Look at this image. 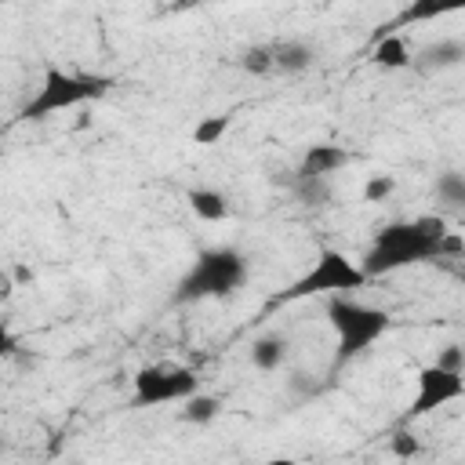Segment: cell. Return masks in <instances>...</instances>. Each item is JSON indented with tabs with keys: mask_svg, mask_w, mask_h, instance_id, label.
Instances as JSON below:
<instances>
[{
	"mask_svg": "<svg viewBox=\"0 0 465 465\" xmlns=\"http://www.w3.org/2000/svg\"><path fill=\"white\" fill-rule=\"evenodd\" d=\"M447 222L440 214H421L411 222H389L374 232L367 254L360 258V269L367 280L389 276L396 269L429 262V258H443V236H447Z\"/></svg>",
	"mask_w": 465,
	"mask_h": 465,
	"instance_id": "obj_1",
	"label": "cell"
},
{
	"mask_svg": "<svg viewBox=\"0 0 465 465\" xmlns=\"http://www.w3.org/2000/svg\"><path fill=\"white\" fill-rule=\"evenodd\" d=\"M323 312H327V323L334 327V371H341L345 363H352L356 356H363L392 327V316L385 309L367 305V302H356L352 294L327 298V309Z\"/></svg>",
	"mask_w": 465,
	"mask_h": 465,
	"instance_id": "obj_2",
	"label": "cell"
},
{
	"mask_svg": "<svg viewBox=\"0 0 465 465\" xmlns=\"http://www.w3.org/2000/svg\"><path fill=\"white\" fill-rule=\"evenodd\" d=\"M247 276H251L247 258L236 247H207L182 272V280L174 287V302L178 305H193V302H203V298L236 294L247 283Z\"/></svg>",
	"mask_w": 465,
	"mask_h": 465,
	"instance_id": "obj_3",
	"label": "cell"
},
{
	"mask_svg": "<svg viewBox=\"0 0 465 465\" xmlns=\"http://www.w3.org/2000/svg\"><path fill=\"white\" fill-rule=\"evenodd\" d=\"M113 84L116 80L109 73H69V69L51 65L18 116L22 120H47L54 113H65V109H76V105H91V102L105 98Z\"/></svg>",
	"mask_w": 465,
	"mask_h": 465,
	"instance_id": "obj_4",
	"label": "cell"
},
{
	"mask_svg": "<svg viewBox=\"0 0 465 465\" xmlns=\"http://www.w3.org/2000/svg\"><path fill=\"white\" fill-rule=\"evenodd\" d=\"M363 283H367V276H363L360 262H352L338 247H323L298 280H291L283 291H276L269 298V305H287V302H302V298H316V294H327V298L352 294V291H363Z\"/></svg>",
	"mask_w": 465,
	"mask_h": 465,
	"instance_id": "obj_5",
	"label": "cell"
},
{
	"mask_svg": "<svg viewBox=\"0 0 465 465\" xmlns=\"http://www.w3.org/2000/svg\"><path fill=\"white\" fill-rule=\"evenodd\" d=\"M131 381H134L131 407L185 403L189 396L200 392V378H196V371H189V367H182V363H149V367H142Z\"/></svg>",
	"mask_w": 465,
	"mask_h": 465,
	"instance_id": "obj_6",
	"label": "cell"
},
{
	"mask_svg": "<svg viewBox=\"0 0 465 465\" xmlns=\"http://www.w3.org/2000/svg\"><path fill=\"white\" fill-rule=\"evenodd\" d=\"M414 381L418 385H414V400L407 407V418H425V414H432V411H440V407H447V403L465 396V374L443 371L436 363L421 367Z\"/></svg>",
	"mask_w": 465,
	"mask_h": 465,
	"instance_id": "obj_7",
	"label": "cell"
},
{
	"mask_svg": "<svg viewBox=\"0 0 465 465\" xmlns=\"http://www.w3.org/2000/svg\"><path fill=\"white\" fill-rule=\"evenodd\" d=\"M349 160H352V153L345 149V145H334V142H316V145H309L305 153H302V163H298V178H331V174H338L341 167H349Z\"/></svg>",
	"mask_w": 465,
	"mask_h": 465,
	"instance_id": "obj_8",
	"label": "cell"
},
{
	"mask_svg": "<svg viewBox=\"0 0 465 465\" xmlns=\"http://www.w3.org/2000/svg\"><path fill=\"white\" fill-rule=\"evenodd\" d=\"M461 62H465V40H458V36H440L414 54V65L421 73H443V69H454Z\"/></svg>",
	"mask_w": 465,
	"mask_h": 465,
	"instance_id": "obj_9",
	"label": "cell"
},
{
	"mask_svg": "<svg viewBox=\"0 0 465 465\" xmlns=\"http://www.w3.org/2000/svg\"><path fill=\"white\" fill-rule=\"evenodd\" d=\"M185 203H189V211H193L200 222H225V218H229V200H225V193L214 189V185H193V189L185 193Z\"/></svg>",
	"mask_w": 465,
	"mask_h": 465,
	"instance_id": "obj_10",
	"label": "cell"
},
{
	"mask_svg": "<svg viewBox=\"0 0 465 465\" xmlns=\"http://www.w3.org/2000/svg\"><path fill=\"white\" fill-rule=\"evenodd\" d=\"M371 62L378 69H411L414 65V51L407 47V40L400 33H381L374 40V51H371Z\"/></svg>",
	"mask_w": 465,
	"mask_h": 465,
	"instance_id": "obj_11",
	"label": "cell"
},
{
	"mask_svg": "<svg viewBox=\"0 0 465 465\" xmlns=\"http://www.w3.org/2000/svg\"><path fill=\"white\" fill-rule=\"evenodd\" d=\"M272 58H276V73L298 76V73L312 69L316 51H312L305 40H280V44H272Z\"/></svg>",
	"mask_w": 465,
	"mask_h": 465,
	"instance_id": "obj_12",
	"label": "cell"
},
{
	"mask_svg": "<svg viewBox=\"0 0 465 465\" xmlns=\"http://www.w3.org/2000/svg\"><path fill=\"white\" fill-rule=\"evenodd\" d=\"M283 356H287V341L280 334H258L251 341V363L258 371H276L283 363Z\"/></svg>",
	"mask_w": 465,
	"mask_h": 465,
	"instance_id": "obj_13",
	"label": "cell"
},
{
	"mask_svg": "<svg viewBox=\"0 0 465 465\" xmlns=\"http://www.w3.org/2000/svg\"><path fill=\"white\" fill-rule=\"evenodd\" d=\"M432 196L450 207V211H465V171H443L432 182Z\"/></svg>",
	"mask_w": 465,
	"mask_h": 465,
	"instance_id": "obj_14",
	"label": "cell"
},
{
	"mask_svg": "<svg viewBox=\"0 0 465 465\" xmlns=\"http://www.w3.org/2000/svg\"><path fill=\"white\" fill-rule=\"evenodd\" d=\"M182 421H189V425H207V421H214L218 414H222V400L218 396H211V392H196V396H189L185 403H182Z\"/></svg>",
	"mask_w": 465,
	"mask_h": 465,
	"instance_id": "obj_15",
	"label": "cell"
},
{
	"mask_svg": "<svg viewBox=\"0 0 465 465\" xmlns=\"http://www.w3.org/2000/svg\"><path fill=\"white\" fill-rule=\"evenodd\" d=\"M447 11H454V4L414 0V4H411V7H403V11H400V18H396L392 25H385L381 33H396V25H407V22H429V18H440V15H447Z\"/></svg>",
	"mask_w": 465,
	"mask_h": 465,
	"instance_id": "obj_16",
	"label": "cell"
},
{
	"mask_svg": "<svg viewBox=\"0 0 465 465\" xmlns=\"http://www.w3.org/2000/svg\"><path fill=\"white\" fill-rule=\"evenodd\" d=\"M240 69L251 76H269L276 73V58H272V44H254L240 54Z\"/></svg>",
	"mask_w": 465,
	"mask_h": 465,
	"instance_id": "obj_17",
	"label": "cell"
},
{
	"mask_svg": "<svg viewBox=\"0 0 465 465\" xmlns=\"http://www.w3.org/2000/svg\"><path fill=\"white\" fill-rule=\"evenodd\" d=\"M232 127V116L229 113H214V116H203L196 127H193V142L196 145H218L225 138V131Z\"/></svg>",
	"mask_w": 465,
	"mask_h": 465,
	"instance_id": "obj_18",
	"label": "cell"
},
{
	"mask_svg": "<svg viewBox=\"0 0 465 465\" xmlns=\"http://www.w3.org/2000/svg\"><path fill=\"white\" fill-rule=\"evenodd\" d=\"M291 189L298 193V200L305 203V207H320V203H327L331 200V189H327V182L323 178H291Z\"/></svg>",
	"mask_w": 465,
	"mask_h": 465,
	"instance_id": "obj_19",
	"label": "cell"
},
{
	"mask_svg": "<svg viewBox=\"0 0 465 465\" xmlns=\"http://www.w3.org/2000/svg\"><path fill=\"white\" fill-rule=\"evenodd\" d=\"M389 454H392V458H400V461H411V458H418V454H421V440H418L414 432L400 429V432H392V436H389Z\"/></svg>",
	"mask_w": 465,
	"mask_h": 465,
	"instance_id": "obj_20",
	"label": "cell"
},
{
	"mask_svg": "<svg viewBox=\"0 0 465 465\" xmlns=\"http://www.w3.org/2000/svg\"><path fill=\"white\" fill-rule=\"evenodd\" d=\"M392 189H396L392 174H371L363 182V203H381L385 196H392Z\"/></svg>",
	"mask_w": 465,
	"mask_h": 465,
	"instance_id": "obj_21",
	"label": "cell"
},
{
	"mask_svg": "<svg viewBox=\"0 0 465 465\" xmlns=\"http://www.w3.org/2000/svg\"><path fill=\"white\" fill-rule=\"evenodd\" d=\"M432 363L443 367V371H458V374H465V345H443V349L436 352Z\"/></svg>",
	"mask_w": 465,
	"mask_h": 465,
	"instance_id": "obj_22",
	"label": "cell"
},
{
	"mask_svg": "<svg viewBox=\"0 0 465 465\" xmlns=\"http://www.w3.org/2000/svg\"><path fill=\"white\" fill-rule=\"evenodd\" d=\"M4 356H15V334L4 331Z\"/></svg>",
	"mask_w": 465,
	"mask_h": 465,
	"instance_id": "obj_23",
	"label": "cell"
},
{
	"mask_svg": "<svg viewBox=\"0 0 465 465\" xmlns=\"http://www.w3.org/2000/svg\"><path fill=\"white\" fill-rule=\"evenodd\" d=\"M15 280H18V283H29V280H33V272H29L25 265H18V269H15Z\"/></svg>",
	"mask_w": 465,
	"mask_h": 465,
	"instance_id": "obj_24",
	"label": "cell"
},
{
	"mask_svg": "<svg viewBox=\"0 0 465 465\" xmlns=\"http://www.w3.org/2000/svg\"><path fill=\"white\" fill-rule=\"evenodd\" d=\"M265 465H298V461H294V458H269Z\"/></svg>",
	"mask_w": 465,
	"mask_h": 465,
	"instance_id": "obj_25",
	"label": "cell"
}]
</instances>
